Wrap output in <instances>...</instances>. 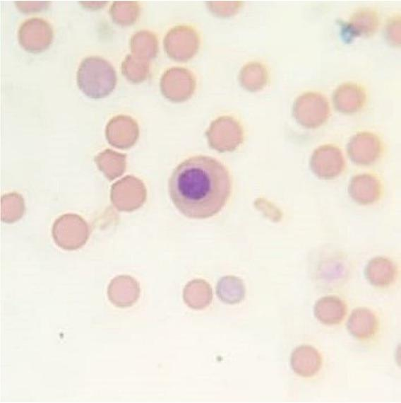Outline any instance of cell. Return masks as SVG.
Returning a JSON list of instances; mask_svg holds the SVG:
<instances>
[{
  "label": "cell",
  "mask_w": 401,
  "mask_h": 403,
  "mask_svg": "<svg viewBox=\"0 0 401 403\" xmlns=\"http://www.w3.org/2000/svg\"><path fill=\"white\" fill-rule=\"evenodd\" d=\"M329 115V103L321 93H304L294 103L293 116L299 124L306 128L320 127L326 122Z\"/></svg>",
  "instance_id": "277c9868"
},
{
  "label": "cell",
  "mask_w": 401,
  "mask_h": 403,
  "mask_svg": "<svg viewBox=\"0 0 401 403\" xmlns=\"http://www.w3.org/2000/svg\"><path fill=\"white\" fill-rule=\"evenodd\" d=\"M232 192L227 168L217 159L196 156L181 162L169 180V193L176 209L190 218L203 219L219 213Z\"/></svg>",
  "instance_id": "6da1fadb"
},
{
  "label": "cell",
  "mask_w": 401,
  "mask_h": 403,
  "mask_svg": "<svg viewBox=\"0 0 401 403\" xmlns=\"http://www.w3.org/2000/svg\"><path fill=\"white\" fill-rule=\"evenodd\" d=\"M268 71L264 65L258 62H251L241 71L240 82L250 91H258L265 87L268 82Z\"/></svg>",
  "instance_id": "7402d4cb"
},
{
  "label": "cell",
  "mask_w": 401,
  "mask_h": 403,
  "mask_svg": "<svg viewBox=\"0 0 401 403\" xmlns=\"http://www.w3.org/2000/svg\"><path fill=\"white\" fill-rule=\"evenodd\" d=\"M139 5L136 1H114L109 8L112 21L121 26L130 25L136 21Z\"/></svg>",
  "instance_id": "cb8c5ba5"
},
{
  "label": "cell",
  "mask_w": 401,
  "mask_h": 403,
  "mask_svg": "<svg viewBox=\"0 0 401 403\" xmlns=\"http://www.w3.org/2000/svg\"><path fill=\"white\" fill-rule=\"evenodd\" d=\"M378 322L374 313L364 308L353 310L347 322V329L358 339L371 337L377 329Z\"/></svg>",
  "instance_id": "2e32d148"
},
{
  "label": "cell",
  "mask_w": 401,
  "mask_h": 403,
  "mask_svg": "<svg viewBox=\"0 0 401 403\" xmlns=\"http://www.w3.org/2000/svg\"><path fill=\"white\" fill-rule=\"evenodd\" d=\"M123 75L132 83H140L145 80L149 74V61L128 54L121 64Z\"/></svg>",
  "instance_id": "d4e9b609"
},
{
  "label": "cell",
  "mask_w": 401,
  "mask_h": 403,
  "mask_svg": "<svg viewBox=\"0 0 401 403\" xmlns=\"http://www.w3.org/2000/svg\"><path fill=\"white\" fill-rule=\"evenodd\" d=\"M15 5L18 9L24 13L39 12L45 10L49 5V1H15Z\"/></svg>",
  "instance_id": "4316f807"
},
{
  "label": "cell",
  "mask_w": 401,
  "mask_h": 403,
  "mask_svg": "<svg viewBox=\"0 0 401 403\" xmlns=\"http://www.w3.org/2000/svg\"><path fill=\"white\" fill-rule=\"evenodd\" d=\"M397 274L395 265L388 258L377 257L371 259L365 268V276L373 285L388 286L395 280Z\"/></svg>",
  "instance_id": "9a60e30c"
},
{
  "label": "cell",
  "mask_w": 401,
  "mask_h": 403,
  "mask_svg": "<svg viewBox=\"0 0 401 403\" xmlns=\"http://www.w3.org/2000/svg\"><path fill=\"white\" fill-rule=\"evenodd\" d=\"M246 290L242 281L238 277L227 276L221 278L216 287L218 298L224 303L235 304L241 302Z\"/></svg>",
  "instance_id": "ffe728a7"
},
{
  "label": "cell",
  "mask_w": 401,
  "mask_h": 403,
  "mask_svg": "<svg viewBox=\"0 0 401 403\" xmlns=\"http://www.w3.org/2000/svg\"><path fill=\"white\" fill-rule=\"evenodd\" d=\"M139 134L136 122L130 116L113 117L105 127V137L112 146L126 149L136 142Z\"/></svg>",
  "instance_id": "9c48e42d"
},
{
  "label": "cell",
  "mask_w": 401,
  "mask_h": 403,
  "mask_svg": "<svg viewBox=\"0 0 401 403\" xmlns=\"http://www.w3.org/2000/svg\"><path fill=\"white\" fill-rule=\"evenodd\" d=\"M52 235L54 243L60 248L75 250L87 243L90 236V228L80 216L68 213L55 220Z\"/></svg>",
  "instance_id": "3957f363"
},
{
  "label": "cell",
  "mask_w": 401,
  "mask_h": 403,
  "mask_svg": "<svg viewBox=\"0 0 401 403\" xmlns=\"http://www.w3.org/2000/svg\"><path fill=\"white\" fill-rule=\"evenodd\" d=\"M131 49L133 56L149 61L157 54V38L149 31H139L131 39Z\"/></svg>",
  "instance_id": "44dd1931"
},
{
  "label": "cell",
  "mask_w": 401,
  "mask_h": 403,
  "mask_svg": "<svg viewBox=\"0 0 401 403\" xmlns=\"http://www.w3.org/2000/svg\"><path fill=\"white\" fill-rule=\"evenodd\" d=\"M378 25V16L374 10H358L342 25V37L345 42H351L356 37L371 36Z\"/></svg>",
  "instance_id": "30bf717a"
},
{
  "label": "cell",
  "mask_w": 401,
  "mask_h": 403,
  "mask_svg": "<svg viewBox=\"0 0 401 403\" xmlns=\"http://www.w3.org/2000/svg\"><path fill=\"white\" fill-rule=\"evenodd\" d=\"M116 81L112 65L100 57L83 59L77 71L76 82L79 89L92 99L108 96L114 90Z\"/></svg>",
  "instance_id": "7a4b0ae2"
},
{
  "label": "cell",
  "mask_w": 401,
  "mask_h": 403,
  "mask_svg": "<svg viewBox=\"0 0 401 403\" xmlns=\"http://www.w3.org/2000/svg\"><path fill=\"white\" fill-rule=\"evenodd\" d=\"M18 39L25 50L37 54L49 47L54 39V32L51 25L45 20L31 18L19 27Z\"/></svg>",
  "instance_id": "5b68a950"
},
{
  "label": "cell",
  "mask_w": 401,
  "mask_h": 403,
  "mask_svg": "<svg viewBox=\"0 0 401 403\" xmlns=\"http://www.w3.org/2000/svg\"><path fill=\"white\" fill-rule=\"evenodd\" d=\"M385 37L390 44L394 46L400 45V18L396 16L391 18L385 27Z\"/></svg>",
  "instance_id": "484cf974"
},
{
  "label": "cell",
  "mask_w": 401,
  "mask_h": 403,
  "mask_svg": "<svg viewBox=\"0 0 401 403\" xmlns=\"http://www.w3.org/2000/svg\"><path fill=\"white\" fill-rule=\"evenodd\" d=\"M382 144L373 133L363 132L354 135L347 144L349 157L354 163L367 165L376 162L381 156Z\"/></svg>",
  "instance_id": "ba28073f"
},
{
  "label": "cell",
  "mask_w": 401,
  "mask_h": 403,
  "mask_svg": "<svg viewBox=\"0 0 401 403\" xmlns=\"http://www.w3.org/2000/svg\"><path fill=\"white\" fill-rule=\"evenodd\" d=\"M380 180L371 174H360L350 181L349 193L352 199L360 204H371L378 201L381 195Z\"/></svg>",
  "instance_id": "4fadbf2b"
},
{
  "label": "cell",
  "mask_w": 401,
  "mask_h": 403,
  "mask_svg": "<svg viewBox=\"0 0 401 403\" xmlns=\"http://www.w3.org/2000/svg\"><path fill=\"white\" fill-rule=\"evenodd\" d=\"M366 98L364 89L353 83H345L339 86L333 96L335 109L345 114H352L360 110Z\"/></svg>",
  "instance_id": "7c38bea8"
},
{
  "label": "cell",
  "mask_w": 401,
  "mask_h": 403,
  "mask_svg": "<svg viewBox=\"0 0 401 403\" xmlns=\"http://www.w3.org/2000/svg\"><path fill=\"white\" fill-rule=\"evenodd\" d=\"M140 296V287L137 281L128 275H119L113 278L107 287L109 301L119 308L134 305Z\"/></svg>",
  "instance_id": "8fae6325"
},
{
  "label": "cell",
  "mask_w": 401,
  "mask_h": 403,
  "mask_svg": "<svg viewBox=\"0 0 401 403\" xmlns=\"http://www.w3.org/2000/svg\"><path fill=\"white\" fill-rule=\"evenodd\" d=\"M25 211V201L21 194L11 192L1 197V220L13 223L20 220Z\"/></svg>",
  "instance_id": "603a6c76"
},
{
  "label": "cell",
  "mask_w": 401,
  "mask_h": 403,
  "mask_svg": "<svg viewBox=\"0 0 401 403\" xmlns=\"http://www.w3.org/2000/svg\"><path fill=\"white\" fill-rule=\"evenodd\" d=\"M79 3L81 4V6L85 8H90L91 10H97L100 9L101 8H102L103 6H104L107 4V1H79Z\"/></svg>",
  "instance_id": "83f0119b"
},
{
  "label": "cell",
  "mask_w": 401,
  "mask_h": 403,
  "mask_svg": "<svg viewBox=\"0 0 401 403\" xmlns=\"http://www.w3.org/2000/svg\"><path fill=\"white\" fill-rule=\"evenodd\" d=\"M145 197L143 184L138 179L126 176L114 183L110 190V199L119 211H131L140 206Z\"/></svg>",
  "instance_id": "8992f818"
},
{
  "label": "cell",
  "mask_w": 401,
  "mask_h": 403,
  "mask_svg": "<svg viewBox=\"0 0 401 403\" xmlns=\"http://www.w3.org/2000/svg\"><path fill=\"white\" fill-rule=\"evenodd\" d=\"M290 362L296 373L302 377H311L321 368L322 358L314 347L301 345L292 351Z\"/></svg>",
  "instance_id": "5bb4252c"
},
{
  "label": "cell",
  "mask_w": 401,
  "mask_h": 403,
  "mask_svg": "<svg viewBox=\"0 0 401 403\" xmlns=\"http://www.w3.org/2000/svg\"><path fill=\"white\" fill-rule=\"evenodd\" d=\"M314 314L316 318L324 324H338L346 315V305L338 297H323L316 303Z\"/></svg>",
  "instance_id": "e0dca14e"
},
{
  "label": "cell",
  "mask_w": 401,
  "mask_h": 403,
  "mask_svg": "<svg viewBox=\"0 0 401 403\" xmlns=\"http://www.w3.org/2000/svg\"><path fill=\"white\" fill-rule=\"evenodd\" d=\"M98 169L109 180L121 175L126 168V155L107 148L95 157Z\"/></svg>",
  "instance_id": "d6986e66"
},
{
  "label": "cell",
  "mask_w": 401,
  "mask_h": 403,
  "mask_svg": "<svg viewBox=\"0 0 401 403\" xmlns=\"http://www.w3.org/2000/svg\"><path fill=\"white\" fill-rule=\"evenodd\" d=\"M345 161L340 149L333 145H323L313 152L310 159L312 172L321 179L336 177L345 169Z\"/></svg>",
  "instance_id": "52a82bcc"
},
{
  "label": "cell",
  "mask_w": 401,
  "mask_h": 403,
  "mask_svg": "<svg viewBox=\"0 0 401 403\" xmlns=\"http://www.w3.org/2000/svg\"><path fill=\"white\" fill-rule=\"evenodd\" d=\"M183 298L189 308L201 310L210 303L213 298L212 288L209 284L203 280H193L186 285Z\"/></svg>",
  "instance_id": "ac0fdd59"
}]
</instances>
